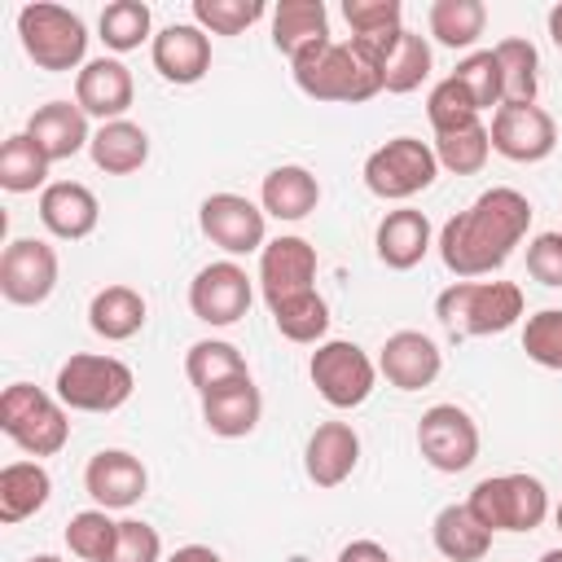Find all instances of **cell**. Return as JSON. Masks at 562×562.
<instances>
[{
    "label": "cell",
    "mask_w": 562,
    "mask_h": 562,
    "mask_svg": "<svg viewBox=\"0 0 562 562\" xmlns=\"http://www.w3.org/2000/svg\"><path fill=\"white\" fill-rule=\"evenodd\" d=\"M136 373L119 356H97V351H75L53 382V395L75 408V413H114L132 400Z\"/></svg>",
    "instance_id": "obj_7"
},
{
    "label": "cell",
    "mask_w": 562,
    "mask_h": 562,
    "mask_svg": "<svg viewBox=\"0 0 562 562\" xmlns=\"http://www.w3.org/2000/svg\"><path fill=\"white\" fill-rule=\"evenodd\" d=\"M26 562H61L57 553H35V558H26Z\"/></svg>",
    "instance_id": "obj_49"
},
{
    "label": "cell",
    "mask_w": 562,
    "mask_h": 562,
    "mask_svg": "<svg viewBox=\"0 0 562 562\" xmlns=\"http://www.w3.org/2000/svg\"><path fill=\"white\" fill-rule=\"evenodd\" d=\"M435 316L452 338L505 334L522 316V290L514 281H452L435 299Z\"/></svg>",
    "instance_id": "obj_4"
},
{
    "label": "cell",
    "mask_w": 562,
    "mask_h": 562,
    "mask_svg": "<svg viewBox=\"0 0 562 562\" xmlns=\"http://www.w3.org/2000/svg\"><path fill=\"white\" fill-rule=\"evenodd\" d=\"M149 57L167 83L189 88L211 70V35L198 22H171L149 40Z\"/></svg>",
    "instance_id": "obj_18"
},
{
    "label": "cell",
    "mask_w": 562,
    "mask_h": 562,
    "mask_svg": "<svg viewBox=\"0 0 562 562\" xmlns=\"http://www.w3.org/2000/svg\"><path fill=\"white\" fill-rule=\"evenodd\" d=\"M312 386L329 408H360L373 386H378V364L369 360L364 347L347 342V338H325L316 342L312 360H307Z\"/></svg>",
    "instance_id": "obj_10"
},
{
    "label": "cell",
    "mask_w": 562,
    "mask_h": 562,
    "mask_svg": "<svg viewBox=\"0 0 562 562\" xmlns=\"http://www.w3.org/2000/svg\"><path fill=\"white\" fill-rule=\"evenodd\" d=\"M342 18L351 26V40L373 48L382 61L404 31V4L400 0H342Z\"/></svg>",
    "instance_id": "obj_32"
},
{
    "label": "cell",
    "mask_w": 562,
    "mask_h": 562,
    "mask_svg": "<svg viewBox=\"0 0 562 562\" xmlns=\"http://www.w3.org/2000/svg\"><path fill=\"white\" fill-rule=\"evenodd\" d=\"M373 250H378V259H382L386 268H395V272L417 268V263L426 259V250H430V220H426V211H417V206H395V211H386V215L378 220Z\"/></svg>",
    "instance_id": "obj_22"
},
{
    "label": "cell",
    "mask_w": 562,
    "mask_h": 562,
    "mask_svg": "<svg viewBox=\"0 0 562 562\" xmlns=\"http://www.w3.org/2000/svg\"><path fill=\"white\" fill-rule=\"evenodd\" d=\"M263 18V0H193V22L206 35H241Z\"/></svg>",
    "instance_id": "obj_41"
},
{
    "label": "cell",
    "mask_w": 562,
    "mask_h": 562,
    "mask_svg": "<svg viewBox=\"0 0 562 562\" xmlns=\"http://www.w3.org/2000/svg\"><path fill=\"white\" fill-rule=\"evenodd\" d=\"M119 544V522L110 518V509H79L66 522V549L83 562H110Z\"/></svg>",
    "instance_id": "obj_37"
},
{
    "label": "cell",
    "mask_w": 562,
    "mask_h": 562,
    "mask_svg": "<svg viewBox=\"0 0 562 562\" xmlns=\"http://www.w3.org/2000/svg\"><path fill=\"white\" fill-rule=\"evenodd\" d=\"M522 351L540 369H562V307H540L522 325Z\"/></svg>",
    "instance_id": "obj_43"
},
{
    "label": "cell",
    "mask_w": 562,
    "mask_h": 562,
    "mask_svg": "<svg viewBox=\"0 0 562 562\" xmlns=\"http://www.w3.org/2000/svg\"><path fill=\"white\" fill-rule=\"evenodd\" d=\"M97 26H101L105 48L132 53V48H140V44L149 40L154 13H149V4H140V0H114V4L101 9V22H97Z\"/></svg>",
    "instance_id": "obj_39"
},
{
    "label": "cell",
    "mask_w": 562,
    "mask_h": 562,
    "mask_svg": "<svg viewBox=\"0 0 562 562\" xmlns=\"http://www.w3.org/2000/svg\"><path fill=\"white\" fill-rule=\"evenodd\" d=\"M110 562H167L162 558V536L149 522H140V518H123L119 522V544H114Z\"/></svg>",
    "instance_id": "obj_44"
},
{
    "label": "cell",
    "mask_w": 562,
    "mask_h": 562,
    "mask_svg": "<svg viewBox=\"0 0 562 562\" xmlns=\"http://www.w3.org/2000/svg\"><path fill=\"white\" fill-rule=\"evenodd\" d=\"M452 79L474 97V105H479V110H492V105H501V101H505V92H501V66H496V53H492V48L465 53V57L457 61Z\"/></svg>",
    "instance_id": "obj_42"
},
{
    "label": "cell",
    "mask_w": 562,
    "mask_h": 562,
    "mask_svg": "<svg viewBox=\"0 0 562 562\" xmlns=\"http://www.w3.org/2000/svg\"><path fill=\"white\" fill-rule=\"evenodd\" d=\"M435 176H439L435 145L417 140V136H391L386 145H378L364 158V184L382 202H408V198L426 193L435 184Z\"/></svg>",
    "instance_id": "obj_9"
},
{
    "label": "cell",
    "mask_w": 562,
    "mask_h": 562,
    "mask_svg": "<svg viewBox=\"0 0 562 562\" xmlns=\"http://www.w3.org/2000/svg\"><path fill=\"white\" fill-rule=\"evenodd\" d=\"M487 154H492V136H487L483 123H470V127H461V132L435 136V158H439V167L452 171V176H474V171H483V167H487Z\"/></svg>",
    "instance_id": "obj_38"
},
{
    "label": "cell",
    "mask_w": 562,
    "mask_h": 562,
    "mask_svg": "<svg viewBox=\"0 0 562 562\" xmlns=\"http://www.w3.org/2000/svg\"><path fill=\"white\" fill-rule=\"evenodd\" d=\"M470 514L496 531H536L549 518V492L536 474H492L470 492Z\"/></svg>",
    "instance_id": "obj_8"
},
{
    "label": "cell",
    "mask_w": 562,
    "mask_h": 562,
    "mask_svg": "<svg viewBox=\"0 0 562 562\" xmlns=\"http://www.w3.org/2000/svg\"><path fill=\"white\" fill-rule=\"evenodd\" d=\"M430 540L443 562H483L492 549V531L470 514V505H443L430 522Z\"/></svg>",
    "instance_id": "obj_28"
},
{
    "label": "cell",
    "mask_w": 562,
    "mask_h": 562,
    "mask_svg": "<svg viewBox=\"0 0 562 562\" xmlns=\"http://www.w3.org/2000/svg\"><path fill=\"white\" fill-rule=\"evenodd\" d=\"M492 53H496V66H501V92H505L501 105H536V92H540V53H536V44L522 40V35H505Z\"/></svg>",
    "instance_id": "obj_33"
},
{
    "label": "cell",
    "mask_w": 562,
    "mask_h": 562,
    "mask_svg": "<svg viewBox=\"0 0 562 562\" xmlns=\"http://www.w3.org/2000/svg\"><path fill=\"white\" fill-rule=\"evenodd\" d=\"M184 378L193 382L198 395H206V391H220V386H228L237 378H250V369H246V356L233 342L202 338V342H193L184 351Z\"/></svg>",
    "instance_id": "obj_31"
},
{
    "label": "cell",
    "mask_w": 562,
    "mask_h": 562,
    "mask_svg": "<svg viewBox=\"0 0 562 562\" xmlns=\"http://www.w3.org/2000/svg\"><path fill=\"white\" fill-rule=\"evenodd\" d=\"M479 105H474V97L448 75V79H439L435 88H430V97H426V119H430V127H435V136H443V132H461V127H470V123H479Z\"/></svg>",
    "instance_id": "obj_40"
},
{
    "label": "cell",
    "mask_w": 562,
    "mask_h": 562,
    "mask_svg": "<svg viewBox=\"0 0 562 562\" xmlns=\"http://www.w3.org/2000/svg\"><path fill=\"white\" fill-rule=\"evenodd\" d=\"M198 228L224 255H250L268 246V215L241 193H211L198 206Z\"/></svg>",
    "instance_id": "obj_14"
},
{
    "label": "cell",
    "mask_w": 562,
    "mask_h": 562,
    "mask_svg": "<svg viewBox=\"0 0 562 562\" xmlns=\"http://www.w3.org/2000/svg\"><path fill=\"white\" fill-rule=\"evenodd\" d=\"M259 294L272 325L290 342H321L329 329V303L316 290V246L299 233L272 237L259 250Z\"/></svg>",
    "instance_id": "obj_2"
},
{
    "label": "cell",
    "mask_w": 562,
    "mask_h": 562,
    "mask_svg": "<svg viewBox=\"0 0 562 562\" xmlns=\"http://www.w3.org/2000/svg\"><path fill=\"white\" fill-rule=\"evenodd\" d=\"M417 452L439 474H461L479 461V422L461 404H430L417 422Z\"/></svg>",
    "instance_id": "obj_11"
},
{
    "label": "cell",
    "mask_w": 562,
    "mask_h": 562,
    "mask_svg": "<svg viewBox=\"0 0 562 562\" xmlns=\"http://www.w3.org/2000/svg\"><path fill=\"white\" fill-rule=\"evenodd\" d=\"M549 40H553V44L562 48V0H558V4L549 9Z\"/></svg>",
    "instance_id": "obj_48"
},
{
    "label": "cell",
    "mask_w": 562,
    "mask_h": 562,
    "mask_svg": "<svg viewBox=\"0 0 562 562\" xmlns=\"http://www.w3.org/2000/svg\"><path fill=\"white\" fill-rule=\"evenodd\" d=\"M255 303V281L246 277L241 263L233 259H215L206 268H198V277L189 281V312L202 325H237Z\"/></svg>",
    "instance_id": "obj_12"
},
{
    "label": "cell",
    "mask_w": 562,
    "mask_h": 562,
    "mask_svg": "<svg viewBox=\"0 0 562 562\" xmlns=\"http://www.w3.org/2000/svg\"><path fill=\"white\" fill-rule=\"evenodd\" d=\"M290 66H294L299 92L312 101L360 105L382 92V57L373 48H364L360 40H329Z\"/></svg>",
    "instance_id": "obj_3"
},
{
    "label": "cell",
    "mask_w": 562,
    "mask_h": 562,
    "mask_svg": "<svg viewBox=\"0 0 562 562\" xmlns=\"http://www.w3.org/2000/svg\"><path fill=\"white\" fill-rule=\"evenodd\" d=\"M439 369H443V351L422 329H395L378 351V373L395 391H422L439 378Z\"/></svg>",
    "instance_id": "obj_17"
},
{
    "label": "cell",
    "mask_w": 562,
    "mask_h": 562,
    "mask_svg": "<svg viewBox=\"0 0 562 562\" xmlns=\"http://www.w3.org/2000/svg\"><path fill=\"white\" fill-rule=\"evenodd\" d=\"M101 220V202L79 180H53L40 193V224L61 241H83Z\"/></svg>",
    "instance_id": "obj_21"
},
{
    "label": "cell",
    "mask_w": 562,
    "mask_h": 562,
    "mask_svg": "<svg viewBox=\"0 0 562 562\" xmlns=\"http://www.w3.org/2000/svg\"><path fill=\"white\" fill-rule=\"evenodd\" d=\"M527 272L540 285L562 290V233H536L527 241Z\"/></svg>",
    "instance_id": "obj_45"
},
{
    "label": "cell",
    "mask_w": 562,
    "mask_h": 562,
    "mask_svg": "<svg viewBox=\"0 0 562 562\" xmlns=\"http://www.w3.org/2000/svg\"><path fill=\"white\" fill-rule=\"evenodd\" d=\"M531 202L527 193L509 189V184H496L487 193H479L465 211H457L443 228H439V259L452 277L461 281H474V277H487L496 272L514 246L527 237L531 228Z\"/></svg>",
    "instance_id": "obj_1"
},
{
    "label": "cell",
    "mask_w": 562,
    "mask_h": 562,
    "mask_svg": "<svg viewBox=\"0 0 562 562\" xmlns=\"http://www.w3.org/2000/svg\"><path fill=\"white\" fill-rule=\"evenodd\" d=\"M48 492H53V479L40 461H9L0 470V522L4 527L26 522L48 505Z\"/></svg>",
    "instance_id": "obj_29"
},
{
    "label": "cell",
    "mask_w": 562,
    "mask_h": 562,
    "mask_svg": "<svg viewBox=\"0 0 562 562\" xmlns=\"http://www.w3.org/2000/svg\"><path fill=\"white\" fill-rule=\"evenodd\" d=\"M18 40L26 48V57L48 70V75H66V70H83L88 61V26L79 13H70L66 4H22L18 9Z\"/></svg>",
    "instance_id": "obj_5"
},
{
    "label": "cell",
    "mask_w": 562,
    "mask_h": 562,
    "mask_svg": "<svg viewBox=\"0 0 562 562\" xmlns=\"http://www.w3.org/2000/svg\"><path fill=\"white\" fill-rule=\"evenodd\" d=\"M487 136L509 162H544L558 149V123L540 105H496Z\"/></svg>",
    "instance_id": "obj_15"
},
{
    "label": "cell",
    "mask_w": 562,
    "mask_h": 562,
    "mask_svg": "<svg viewBox=\"0 0 562 562\" xmlns=\"http://www.w3.org/2000/svg\"><path fill=\"white\" fill-rule=\"evenodd\" d=\"M57 250L44 237H13L0 255V294L13 307H40L57 290Z\"/></svg>",
    "instance_id": "obj_13"
},
{
    "label": "cell",
    "mask_w": 562,
    "mask_h": 562,
    "mask_svg": "<svg viewBox=\"0 0 562 562\" xmlns=\"http://www.w3.org/2000/svg\"><path fill=\"white\" fill-rule=\"evenodd\" d=\"M426 75H430V40L404 26L400 40L391 44L386 61H382V88L395 92V97H404V92L422 88Z\"/></svg>",
    "instance_id": "obj_36"
},
{
    "label": "cell",
    "mask_w": 562,
    "mask_h": 562,
    "mask_svg": "<svg viewBox=\"0 0 562 562\" xmlns=\"http://www.w3.org/2000/svg\"><path fill=\"white\" fill-rule=\"evenodd\" d=\"M553 522H558V531H562V501H558V509H553Z\"/></svg>",
    "instance_id": "obj_51"
},
{
    "label": "cell",
    "mask_w": 562,
    "mask_h": 562,
    "mask_svg": "<svg viewBox=\"0 0 562 562\" xmlns=\"http://www.w3.org/2000/svg\"><path fill=\"white\" fill-rule=\"evenodd\" d=\"M167 562H224V558H220L211 544H180Z\"/></svg>",
    "instance_id": "obj_47"
},
{
    "label": "cell",
    "mask_w": 562,
    "mask_h": 562,
    "mask_svg": "<svg viewBox=\"0 0 562 562\" xmlns=\"http://www.w3.org/2000/svg\"><path fill=\"white\" fill-rule=\"evenodd\" d=\"M88 325L105 342L136 338L140 325H145V299H140V290H132V285H105V290H97L92 303H88Z\"/></svg>",
    "instance_id": "obj_30"
},
{
    "label": "cell",
    "mask_w": 562,
    "mask_h": 562,
    "mask_svg": "<svg viewBox=\"0 0 562 562\" xmlns=\"http://www.w3.org/2000/svg\"><path fill=\"white\" fill-rule=\"evenodd\" d=\"M83 487L97 501V509H132L149 487V470L127 448H101L83 465Z\"/></svg>",
    "instance_id": "obj_16"
},
{
    "label": "cell",
    "mask_w": 562,
    "mask_h": 562,
    "mask_svg": "<svg viewBox=\"0 0 562 562\" xmlns=\"http://www.w3.org/2000/svg\"><path fill=\"white\" fill-rule=\"evenodd\" d=\"M338 562H395L378 540H351L338 549Z\"/></svg>",
    "instance_id": "obj_46"
},
{
    "label": "cell",
    "mask_w": 562,
    "mask_h": 562,
    "mask_svg": "<svg viewBox=\"0 0 562 562\" xmlns=\"http://www.w3.org/2000/svg\"><path fill=\"white\" fill-rule=\"evenodd\" d=\"M259 417H263V395H259L255 378H237V382H228V386L202 395V422H206V430L220 435V439H241V435H250V430L259 426Z\"/></svg>",
    "instance_id": "obj_23"
},
{
    "label": "cell",
    "mask_w": 562,
    "mask_h": 562,
    "mask_svg": "<svg viewBox=\"0 0 562 562\" xmlns=\"http://www.w3.org/2000/svg\"><path fill=\"white\" fill-rule=\"evenodd\" d=\"M426 26L443 48H474L487 26V9L483 0H435L426 9Z\"/></svg>",
    "instance_id": "obj_35"
},
{
    "label": "cell",
    "mask_w": 562,
    "mask_h": 562,
    "mask_svg": "<svg viewBox=\"0 0 562 562\" xmlns=\"http://www.w3.org/2000/svg\"><path fill=\"white\" fill-rule=\"evenodd\" d=\"M88 154L97 162V171L105 176H132L145 167L149 158V132L132 119H114V123H101L88 140Z\"/></svg>",
    "instance_id": "obj_27"
},
{
    "label": "cell",
    "mask_w": 562,
    "mask_h": 562,
    "mask_svg": "<svg viewBox=\"0 0 562 562\" xmlns=\"http://www.w3.org/2000/svg\"><path fill=\"white\" fill-rule=\"evenodd\" d=\"M360 465V435L351 422H321L307 435L303 470L316 487H342Z\"/></svg>",
    "instance_id": "obj_20"
},
{
    "label": "cell",
    "mask_w": 562,
    "mask_h": 562,
    "mask_svg": "<svg viewBox=\"0 0 562 562\" xmlns=\"http://www.w3.org/2000/svg\"><path fill=\"white\" fill-rule=\"evenodd\" d=\"M132 97H136V83H132V70L119 57H92L75 75V105L88 119L114 123L132 110Z\"/></svg>",
    "instance_id": "obj_19"
},
{
    "label": "cell",
    "mask_w": 562,
    "mask_h": 562,
    "mask_svg": "<svg viewBox=\"0 0 562 562\" xmlns=\"http://www.w3.org/2000/svg\"><path fill=\"white\" fill-rule=\"evenodd\" d=\"M26 132L40 140V149H44L53 162L75 158V154L88 149V140H92L88 114H83L75 101H44V105H35V114L26 119Z\"/></svg>",
    "instance_id": "obj_24"
},
{
    "label": "cell",
    "mask_w": 562,
    "mask_h": 562,
    "mask_svg": "<svg viewBox=\"0 0 562 562\" xmlns=\"http://www.w3.org/2000/svg\"><path fill=\"white\" fill-rule=\"evenodd\" d=\"M272 44L290 61L329 44V9L321 0H281L272 9Z\"/></svg>",
    "instance_id": "obj_25"
},
{
    "label": "cell",
    "mask_w": 562,
    "mask_h": 562,
    "mask_svg": "<svg viewBox=\"0 0 562 562\" xmlns=\"http://www.w3.org/2000/svg\"><path fill=\"white\" fill-rule=\"evenodd\" d=\"M48 167L53 158L40 149V140L31 132H13L4 145H0V184L9 193H44L48 189Z\"/></svg>",
    "instance_id": "obj_34"
},
{
    "label": "cell",
    "mask_w": 562,
    "mask_h": 562,
    "mask_svg": "<svg viewBox=\"0 0 562 562\" xmlns=\"http://www.w3.org/2000/svg\"><path fill=\"white\" fill-rule=\"evenodd\" d=\"M540 562H562V549H549V553H540Z\"/></svg>",
    "instance_id": "obj_50"
},
{
    "label": "cell",
    "mask_w": 562,
    "mask_h": 562,
    "mask_svg": "<svg viewBox=\"0 0 562 562\" xmlns=\"http://www.w3.org/2000/svg\"><path fill=\"white\" fill-rule=\"evenodd\" d=\"M0 430L26 452V457H57L70 439L66 404L31 382H9L0 395Z\"/></svg>",
    "instance_id": "obj_6"
},
{
    "label": "cell",
    "mask_w": 562,
    "mask_h": 562,
    "mask_svg": "<svg viewBox=\"0 0 562 562\" xmlns=\"http://www.w3.org/2000/svg\"><path fill=\"white\" fill-rule=\"evenodd\" d=\"M316 202H321V180H316L307 167H299V162L272 167V171L263 176V184H259V206H263V215L285 220V224L312 215Z\"/></svg>",
    "instance_id": "obj_26"
}]
</instances>
